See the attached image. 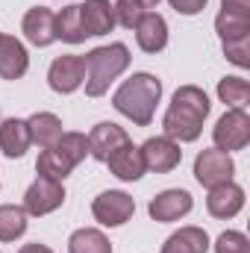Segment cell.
<instances>
[{"label":"cell","instance_id":"4dcf8cb0","mask_svg":"<svg viewBox=\"0 0 250 253\" xmlns=\"http://www.w3.org/2000/svg\"><path fill=\"white\" fill-rule=\"evenodd\" d=\"M168 3H171V9H177L180 15H200L209 0H168Z\"/></svg>","mask_w":250,"mask_h":253},{"label":"cell","instance_id":"603a6c76","mask_svg":"<svg viewBox=\"0 0 250 253\" xmlns=\"http://www.w3.org/2000/svg\"><path fill=\"white\" fill-rule=\"evenodd\" d=\"M215 33H218V39H221V44L224 42H233V39H245L250 36V15H239V12H218V18H215Z\"/></svg>","mask_w":250,"mask_h":253},{"label":"cell","instance_id":"44dd1931","mask_svg":"<svg viewBox=\"0 0 250 253\" xmlns=\"http://www.w3.org/2000/svg\"><path fill=\"white\" fill-rule=\"evenodd\" d=\"M68 253H112V245L100 230L83 227L68 239Z\"/></svg>","mask_w":250,"mask_h":253},{"label":"cell","instance_id":"7a4b0ae2","mask_svg":"<svg viewBox=\"0 0 250 253\" xmlns=\"http://www.w3.org/2000/svg\"><path fill=\"white\" fill-rule=\"evenodd\" d=\"M159 97H162V83L153 74L141 71V74H132L129 80H124L118 85V91L112 97V106L124 118H129L135 126H147L153 121Z\"/></svg>","mask_w":250,"mask_h":253},{"label":"cell","instance_id":"ffe728a7","mask_svg":"<svg viewBox=\"0 0 250 253\" xmlns=\"http://www.w3.org/2000/svg\"><path fill=\"white\" fill-rule=\"evenodd\" d=\"M27 126H30V138L33 144H39L42 150L53 147L59 138H62V121L53 115V112H36L27 118Z\"/></svg>","mask_w":250,"mask_h":253},{"label":"cell","instance_id":"30bf717a","mask_svg":"<svg viewBox=\"0 0 250 253\" xmlns=\"http://www.w3.org/2000/svg\"><path fill=\"white\" fill-rule=\"evenodd\" d=\"M191 206H194V200H191V194H188L186 189H168V191H159V194L150 200L147 212H150L153 221L171 224V221L186 218L188 212H191Z\"/></svg>","mask_w":250,"mask_h":253},{"label":"cell","instance_id":"6da1fadb","mask_svg":"<svg viewBox=\"0 0 250 253\" xmlns=\"http://www.w3.org/2000/svg\"><path fill=\"white\" fill-rule=\"evenodd\" d=\"M209 109H212V103H209L203 88H197V85L177 88L174 97H171V106L162 118L165 135L174 138L177 144L180 141H197L200 132H203V121H206Z\"/></svg>","mask_w":250,"mask_h":253},{"label":"cell","instance_id":"4fadbf2b","mask_svg":"<svg viewBox=\"0 0 250 253\" xmlns=\"http://www.w3.org/2000/svg\"><path fill=\"white\" fill-rule=\"evenodd\" d=\"M242 206H245V189H242V186H236L233 180H230V183H224V186L209 189L206 209H209V215H212V218H221V221L236 218V215L242 212Z\"/></svg>","mask_w":250,"mask_h":253},{"label":"cell","instance_id":"9c48e42d","mask_svg":"<svg viewBox=\"0 0 250 253\" xmlns=\"http://www.w3.org/2000/svg\"><path fill=\"white\" fill-rule=\"evenodd\" d=\"M47 83H50V88L56 94H74L85 83V62H83V56L68 53V56L53 59L50 71H47Z\"/></svg>","mask_w":250,"mask_h":253},{"label":"cell","instance_id":"e0dca14e","mask_svg":"<svg viewBox=\"0 0 250 253\" xmlns=\"http://www.w3.org/2000/svg\"><path fill=\"white\" fill-rule=\"evenodd\" d=\"M106 165H109V171L118 177V180H124V183H135V180H141L144 177V159H141V150L129 141L124 144L121 150H115L109 159H106Z\"/></svg>","mask_w":250,"mask_h":253},{"label":"cell","instance_id":"3957f363","mask_svg":"<svg viewBox=\"0 0 250 253\" xmlns=\"http://www.w3.org/2000/svg\"><path fill=\"white\" fill-rule=\"evenodd\" d=\"M83 62H85V94L88 97H100L129 68V50H126V44L115 42V44L88 50L83 56Z\"/></svg>","mask_w":250,"mask_h":253},{"label":"cell","instance_id":"cb8c5ba5","mask_svg":"<svg viewBox=\"0 0 250 253\" xmlns=\"http://www.w3.org/2000/svg\"><path fill=\"white\" fill-rule=\"evenodd\" d=\"M27 218L30 215L24 212V206H12V203L0 206V242L21 239L27 233Z\"/></svg>","mask_w":250,"mask_h":253},{"label":"cell","instance_id":"7c38bea8","mask_svg":"<svg viewBox=\"0 0 250 253\" xmlns=\"http://www.w3.org/2000/svg\"><path fill=\"white\" fill-rule=\"evenodd\" d=\"M21 30H24V36H27L30 44L47 47V44L56 42V15H53L47 6H33V9L24 15Z\"/></svg>","mask_w":250,"mask_h":253},{"label":"cell","instance_id":"7402d4cb","mask_svg":"<svg viewBox=\"0 0 250 253\" xmlns=\"http://www.w3.org/2000/svg\"><path fill=\"white\" fill-rule=\"evenodd\" d=\"M56 39H62L68 44H80L85 42V27L80 18V6H65L62 12L56 15Z\"/></svg>","mask_w":250,"mask_h":253},{"label":"cell","instance_id":"d6986e66","mask_svg":"<svg viewBox=\"0 0 250 253\" xmlns=\"http://www.w3.org/2000/svg\"><path fill=\"white\" fill-rule=\"evenodd\" d=\"M206 251H209V236H206L203 227H180L162 245V253H206Z\"/></svg>","mask_w":250,"mask_h":253},{"label":"cell","instance_id":"ba28073f","mask_svg":"<svg viewBox=\"0 0 250 253\" xmlns=\"http://www.w3.org/2000/svg\"><path fill=\"white\" fill-rule=\"evenodd\" d=\"M62 203H65L62 183L44 180V177H39V180L27 189V194H24V212H27V215H33V218H42V215L56 212Z\"/></svg>","mask_w":250,"mask_h":253},{"label":"cell","instance_id":"2e32d148","mask_svg":"<svg viewBox=\"0 0 250 253\" xmlns=\"http://www.w3.org/2000/svg\"><path fill=\"white\" fill-rule=\"evenodd\" d=\"M80 18L85 36H106L115 30V9L109 0H85L80 3Z\"/></svg>","mask_w":250,"mask_h":253},{"label":"cell","instance_id":"52a82bcc","mask_svg":"<svg viewBox=\"0 0 250 253\" xmlns=\"http://www.w3.org/2000/svg\"><path fill=\"white\" fill-rule=\"evenodd\" d=\"M141 159H144V168L153 171V174H168L174 171L180 162H183V150L174 138L168 135H156V138H147L141 147Z\"/></svg>","mask_w":250,"mask_h":253},{"label":"cell","instance_id":"8fae6325","mask_svg":"<svg viewBox=\"0 0 250 253\" xmlns=\"http://www.w3.org/2000/svg\"><path fill=\"white\" fill-rule=\"evenodd\" d=\"M124 144H129L126 129L118 124H112V121H100V124H94V129L88 132V156H94L97 162H106Z\"/></svg>","mask_w":250,"mask_h":253},{"label":"cell","instance_id":"5bb4252c","mask_svg":"<svg viewBox=\"0 0 250 253\" xmlns=\"http://www.w3.org/2000/svg\"><path fill=\"white\" fill-rule=\"evenodd\" d=\"M135 42L144 53H162L168 47V24L159 12H144L135 24Z\"/></svg>","mask_w":250,"mask_h":253},{"label":"cell","instance_id":"836d02e7","mask_svg":"<svg viewBox=\"0 0 250 253\" xmlns=\"http://www.w3.org/2000/svg\"><path fill=\"white\" fill-rule=\"evenodd\" d=\"M138 3H141L144 9H153V6H159V0H138Z\"/></svg>","mask_w":250,"mask_h":253},{"label":"cell","instance_id":"83f0119b","mask_svg":"<svg viewBox=\"0 0 250 253\" xmlns=\"http://www.w3.org/2000/svg\"><path fill=\"white\" fill-rule=\"evenodd\" d=\"M112 9H115V24H121L126 30H135V24L144 15V6L138 0H115Z\"/></svg>","mask_w":250,"mask_h":253},{"label":"cell","instance_id":"d6a6232c","mask_svg":"<svg viewBox=\"0 0 250 253\" xmlns=\"http://www.w3.org/2000/svg\"><path fill=\"white\" fill-rule=\"evenodd\" d=\"M18 253H53V251H50L47 245H39V242H33V245H24Z\"/></svg>","mask_w":250,"mask_h":253},{"label":"cell","instance_id":"484cf974","mask_svg":"<svg viewBox=\"0 0 250 253\" xmlns=\"http://www.w3.org/2000/svg\"><path fill=\"white\" fill-rule=\"evenodd\" d=\"M218 97H221V103H227L230 109H245L250 100V83L245 77H224L221 83H218Z\"/></svg>","mask_w":250,"mask_h":253},{"label":"cell","instance_id":"f546056e","mask_svg":"<svg viewBox=\"0 0 250 253\" xmlns=\"http://www.w3.org/2000/svg\"><path fill=\"white\" fill-rule=\"evenodd\" d=\"M224 56L239 68H250V36L245 39H233V42H224Z\"/></svg>","mask_w":250,"mask_h":253},{"label":"cell","instance_id":"8992f818","mask_svg":"<svg viewBox=\"0 0 250 253\" xmlns=\"http://www.w3.org/2000/svg\"><path fill=\"white\" fill-rule=\"evenodd\" d=\"M132 212H135V200L126 191H118V189L97 194L94 203H91V215L103 227H121V224H126L132 218Z\"/></svg>","mask_w":250,"mask_h":253},{"label":"cell","instance_id":"4316f807","mask_svg":"<svg viewBox=\"0 0 250 253\" xmlns=\"http://www.w3.org/2000/svg\"><path fill=\"white\" fill-rule=\"evenodd\" d=\"M36 171H39V177H44V180H53V183H62L65 177L74 171L68 162H65L62 156L53 150V147H47V150H42L39 153V162H36Z\"/></svg>","mask_w":250,"mask_h":253},{"label":"cell","instance_id":"1f68e13d","mask_svg":"<svg viewBox=\"0 0 250 253\" xmlns=\"http://www.w3.org/2000/svg\"><path fill=\"white\" fill-rule=\"evenodd\" d=\"M224 12H239V15H250V0H221Z\"/></svg>","mask_w":250,"mask_h":253},{"label":"cell","instance_id":"9a60e30c","mask_svg":"<svg viewBox=\"0 0 250 253\" xmlns=\"http://www.w3.org/2000/svg\"><path fill=\"white\" fill-rule=\"evenodd\" d=\"M30 68L27 47L15 36L0 33V80H21Z\"/></svg>","mask_w":250,"mask_h":253},{"label":"cell","instance_id":"277c9868","mask_svg":"<svg viewBox=\"0 0 250 253\" xmlns=\"http://www.w3.org/2000/svg\"><path fill=\"white\" fill-rule=\"evenodd\" d=\"M212 141L218 150L224 153H233V150H245L250 144V115L245 109H227L218 124L212 129Z\"/></svg>","mask_w":250,"mask_h":253},{"label":"cell","instance_id":"d4e9b609","mask_svg":"<svg viewBox=\"0 0 250 253\" xmlns=\"http://www.w3.org/2000/svg\"><path fill=\"white\" fill-rule=\"evenodd\" d=\"M53 150L62 156L71 168H77L88 156V135H83V132H62V138L53 144Z\"/></svg>","mask_w":250,"mask_h":253},{"label":"cell","instance_id":"5b68a950","mask_svg":"<svg viewBox=\"0 0 250 253\" xmlns=\"http://www.w3.org/2000/svg\"><path fill=\"white\" fill-rule=\"evenodd\" d=\"M236 174V165L230 159V153L218 150V147H209V150H200L197 159H194V177L203 189H215V186H224L230 183Z\"/></svg>","mask_w":250,"mask_h":253},{"label":"cell","instance_id":"f1b7e54d","mask_svg":"<svg viewBox=\"0 0 250 253\" xmlns=\"http://www.w3.org/2000/svg\"><path fill=\"white\" fill-rule=\"evenodd\" d=\"M212 248H215V253H250V242L239 230H224Z\"/></svg>","mask_w":250,"mask_h":253},{"label":"cell","instance_id":"ac0fdd59","mask_svg":"<svg viewBox=\"0 0 250 253\" xmlns=\"http://www.w3.org/2000/svg\"><path fill=\"white\" fill-rule=\"evenodd\" d=\"M33 138H30V126L24 118H6L0 121V150L9 159H21L30 150Z\"/></svg>","mask_w":250,"mask_h":253}]
</instances>
